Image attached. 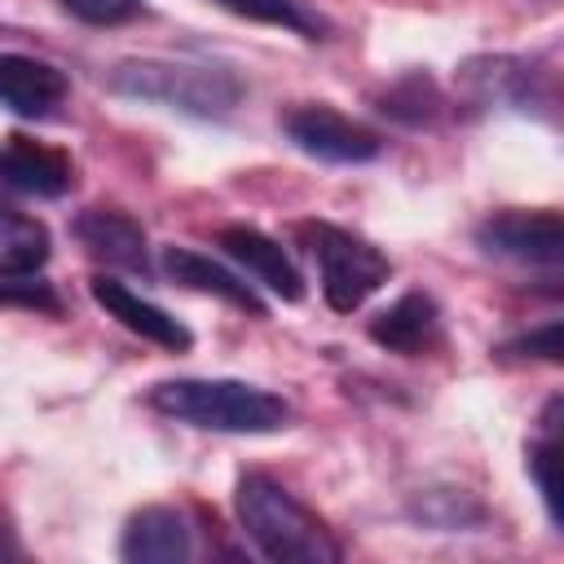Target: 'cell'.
Segmentation results:
<instances>
[{
  "instance_id": "1",
  "label": "cell",
  "mask_w": 564,
  "mask_h": 564,
  "mask_svg": "<svg viewBox=\"0 0 564 564\" xmlns=\"http://www.w3.org/2000/svg\"><path fill=\"white\" fill-rule=\"evenodd\" d=\"M234 507L242 533L273 564H335L344 546L317 511H308L286 485L264 471H247L234 485Z\"/></svg>"
},
{
  "instance_id": "7",
  "label": "cell",
  "mask_w": 564,
  "mask_h": 564,
  "mask_svg": "<svg viewBox=\"0 0 564 564\" xmlns=\"http://www.w3.org/2000/svg\"><path fill=\"white\" fill-rule=\"evenodd\" d=\"M216 247H220L251 282H260V286L273 291L278 300H286V304H300V300H304V278H300V269L291 264L286 247L273 242L269 234H260V229H251V225H225V229L216 234Z\"/></svg>"
},
{
  "instance_id": "4",
  "label": "cell",
  "mask_w": 564,
  "mask_h": 564,
  "mask_svg": "<svg viewBox=\"0 0 564 564\" xmlns=\"http://www.w3.org/2000/svg\"><path fill=\"white\" fill-rule=\"evenodd\" d=\"M295 234L308 247V256L317 264V278H322V295L335 313L361 308L392 273L388 256L352 229H339L330 220H304Z\"/></svg>"
},
{
  "instance_id": "6",
  "label": "cell",
  "mask_w": 564,
  "mask_h": 564,
  "mask_svg": "<svg viewBox=\"0 0 564 564\" xmlns=\"http://www.w3.org/2000/svg\"><path fill=\"white\" fill-rule=\"evenodd\" d=\"M282 132L295 150H304L308 159H322V163H370L383 150L375 128H366V123H357L344 110L322 106V101L291 106L282 115Z\"/></svg>"
},
{
  "instance_id": "15",
  "label": "cell",
  "mask_w": 564,
  "mask_h": 564,
  "mask_svg": "<svg viewBox=\"0 0 564 564\" xmlns=\"http://www.w3.org/2000/svg\"><path fill=\"white\" fill-rule=\"evenodd\" d=\"M163 273L185 291H203V295H216L251 317H264V300L256 295V286H247L234 269L216 264L212 256H198L189 247H163Z\"/></svg>"
},
{
  "instance_id": "11",
  "label": "cell",
  "mask_w": 564,
  "mask_h": 564,
  "mask_svg": "<svg viewBox=\"0 0 564 564\" xmlns=\"http://www.w3.org/2000/svg\"><path fill=\"white\" fill-rule=\"evenodd\" d=\"M0 181L22 189V194H40V198H62L75 185V163L66 150L44 145L35 137H4L0 145Z\"/></svg>"
},
{
  "instance_id": "17",
  "label": "cell",
  "mask_w": 564,
  "mask_h": 564,
  "mask_svg": "<svg viewBox=\"0 0 564 564\" xmlns=\"http://www.w3.org/2000/svg\"><path fill=\"white\" fill-rule=\"evenodd\" d=\"M555 414H560V401H551L546 410H542V432L529 441V449H524V463H529V476H533V485H538V494H542V507H546V516H551V524H560L564 516H560V423H555Z\"/></svg>"
},
{
  "instance_id": "19",
  "label": "cell",
  "mask_w": 564,
  "mask_h": 564,
  "mask_svg": "<svg viewBox=\"0 0 564 564\" xmlns=\"http://www.w3.org/2000/svg\"><path fill=\"white\" fill-rule=\"evenodd\" d=\"M436 106H441V97H436V84L427 79V75H405L388 97H383V115H392V119H401V123H423V119H432L436 115Z\"/></svg>"
},
{
  "instance_id": "16",
  "label": "cell",
  "mask_w": 564,
  "mask_h": 564,
  "mask_svg": "<svg viewBox=\"0 0 564 564\" xmlns=\"http://www.w3.org/2000/svg\"><path fill=\"white\" fill-rule=\"evenodd\" d=\"M48 251H53V238H48L44 220L0 207V278L4 273H40Z\"/></svg>"
},
{
  "instance_id": "10",
  "label": "cell",
  "mask_w": 564,
  "mask_h": 564,
  "mask_svg": "<svg viewBox=\"0 0 564 564\" xmlns=\"http://www.w3.org/2000/svg\"><path fill=\"white\" fill-rule=\"evenodd\" d=\"M119 555L128 564H181V560H189L194 533H189L185 511L163 507V502L132 511L123 524V538H119Z\"/></svg>"
},
{
  "instance_id": "8",
  "label": "cell",
  "mask_w": 564,
  "mask_h": 564,
  "mask_svg": "<svg viewBox=\"0 0 564 564\" xmlns=\"http://www.w3.org/2000/svg\"><path fill=\"white\" fill-rule=\"evenodd\" d=\"M70 234L79 238V247L110 264V269H128V273H150V247H145V229L141 220H132L119 207H88L75 216Z\"/></svg>"
},
{
  "instance_id": "18",
  "label": "cell",
  "mask_w": 564,
  "mask_h": 564,
  "mask_svg": "<svg viewBox=\"0 0 564 564\" xmlns=\"http://www.w3.org/2000/svg\"><path fill=\"white\" fill-rule=\"evenodd\" d=\"M247 22H264V26H282V31H295L304 40H322L326 35V18L313 13L304 0H212Z\"/></svg>"
},
{
  "instance_id": "3",
  "label": "cell",
  "mask_w": 564,
  "mask_h": 564,
  "mask_svg": "<svg viewBox=\"0 0 564 564\" xmlns=\"http://www.w3.org/2000/svg\"><path fill=\"white\" fill-rule=\"evenodd\" d=\"M110 88L137 101H154L194 119H225L242 101V79L229 66L212 62H172V57H137L119 62Z\"/></svg>"
},
{
  "instance_id": "9",
  "label": "cell",
  "mask_w": 564,
  "mask_h": 564,
  "mask_svg": "<svg viewBox=\"0 0 564 564\" xmlns=\"http://www.w3.org/2000/svg\"><path fill=\"white\" fill-rule=\"evenodd\" d=\"M88 291H93V300H97L119 326H128L132 335H141V339H150V344H159V348H167V352H189V344H194L189 326L176 322L167 308L150 304L145 295H137L132 286H123L119 278L97 273V278L88 282Z\"/></svg>"
},
{
  "instance_id": "5",
  "label": "cell",
  "mask_w": 564,
  "mask_h": 564,
  "mask_svg": "<svg viewBox=\"0 0 564 564\" xmlns=\"http://www.w3.org/2000/svg\"><path fill=\"white\" fill-rule=\"evenodd\" d=\"M476 247L485 256L524 264V269H560L564 260V220L551 207H507L476 225Z\"/></svg>"
},
{
  "instance_id": "13",
  "label": "cell",
  "mask_w": 564,
  "mask_h": 564,
  "mask_svg": "<svg viewBox=\"0 0 564 564\" xmlns=\"http://www.w3.org/2000/svg\"><path fill=\"white\" fill-rule=\"evenodd\" d=\"M463 84L471 88L476 101H498V106H516V110H529L546 97L542 70L529 57H511V53L471 57L463 66Z\"/></svg>"
},
{
  "instance_id": "20",
  "label": "cell",
  "mask_w": 564,
  "mask_h": 564,
  "mask_svg": "<svg viewBox=\"0 0 564 564\" xmlns=\"http://www.w3.org/2000/svg\"><path fill=\"white\" fill-rule=\"evenodd\" d=\"M0 304L40 308V313H57V308H62L57 291H53L40 273H4V278H0Z\"/></svg>"
},
{
  "instance_id": "12",
  "label": "cell",
  "mask_w": 564,
  "mask_h": 564,
  "mask_svg": "<svg viewBox=\"0 0 564 564\" xmlns=\"http://www.w3.org/2000/svg\"><path fill=\"white\" fill-rule=\"evenodd\" d=\"M70 93L66 70L53 62L26 57V53H0V106L22 115V119H44L53 115Z\"/></svg>"
},
{
  "instance_id": "14",
  "label": "cell",
  "mask_w": 564,
  "mask_h": 564,
  "mask_svg": "<svg viewBox=\"0 0 564 564\" xmlns=\"http://www.w3.org/2000/svg\"><path fill=\"white\" fill-rule=\"evenodd\" d=\"M370 339L397 357H423L441 344V313L436 300L423 291H405L383 313L370 317Z\"/></svg>"
},
{
  "instance_id": "21",
  "label": "cell",
  "mask_w": 564,
  "mask_h": 564,
  "mask_svg": "<svg viewBox=\"0 0 564 564\" xmlns=\"http://www.w3.org/2000/svg\"><path fill=\"white\" fill-rule=\"evenodd\" d=\"M57 4L88 26H119L145 13V0H57Z\"/></svg>"
},
{
  "instance_id": "2",
  "label": "cell",
  "mask_w": 564,
  "mask_h": 564,
  "mask_svg": "<svg viewBox=\"0 0 564 564\" xmlns=\"http://www.w3.org/2000/svg\"><path fill=\"white\" fill-rule=\"evenodd\" d=\"M145 401L150 410L203 432L264 436L291 423V405L278 392L242 379H163L145 392Z\"/></svg>"
},
{
  "instance_id": "22",
  "label": "cell",
  "mask_w": 564,
  "mask_h": 564,
  "mask_svg": "<svg viewBox=\"0 0 564 564\" xmlns=\"http://www.w3.org/2000/svg\"><path fill=\"white\" fill-rule=\"evenodd\" d=\"M507 352H520V357H542V361H560L564 344H560V322H546L529 335H520L516 344H507Z\"/></svg>"
}]
</instances>
